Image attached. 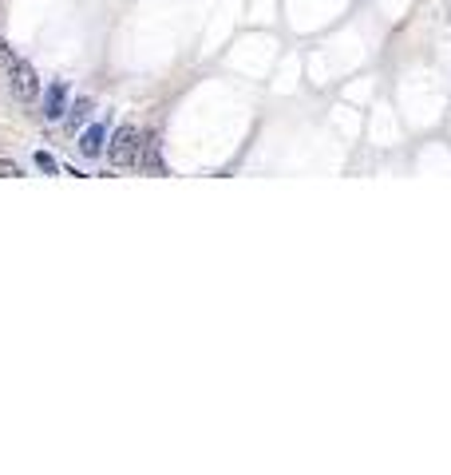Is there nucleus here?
<instances>
[{
    "label": "nucleus",
    "instance_id": "obj_1",
    "mask_svg": "<svg viewBox=\"0 0 451 475\" xmlns=\"http://www.w3.org/2000/svg\"><path fill=\"white\" fill-rule=\"evenodd\" d=\"M139 147H143V131L135 123H119L107 143V155L115 167H131V162H139Z\"/></svg>",
    "mask_w": 451,
    "mask_h": 475
},
{
    "label": "nucleus",
    "instance_id": "obj_2",
    "mask_svg": "<svg viewBox=\"0 0 451 475\" xmlns=\"http://www.w3.org/2000/svg\"><path fill=\"white\" fill-rule=\"evenodd\" d=\"M8 88H12V95H16L20 103H32L36 95H40V80H36V71H32V64L16 60V68L8 71Z\"/></svg>",
    "mask_w": 451,
    "mask_h": 475
},
{
    "label": "nucleus",
    "instance_id": "obj_3",
    "mask_svg": "<svg viewBox=\"0 0 451 475\" xmlns=\"http://www.w3.org/2000/svg\"><path fill=\"white\" fill-rule=\"evenodd\" d=\"M64 112H68V83L56 80L48 91H44V119H64Z\"/></svg>",
    "mask_w": 451,
    "mask_h": 475
},
{
    "label": "nucleus",
    "instance_id": "obj_4",
    "mask_svg": "<svg viewBox=\"0 0 451 475\" xmlns=\"http://www.w3.org/2000/svg\"><path fill=\"white\" fill-rule=\"evenodd\" d=\"M103 143H107V127H103V123L88 127V131L80 135V151H83V159H95V155H103Z\"/></svg>",
    "mask_w": 451,
    "mask_h": 475
},
{
    "label": "nucleus",
    "instance_id": "obj_5",
    "mask_svg": "<svg viewBox=\"0 0 451 475\" xmlns=\"http://www.w3.org/2000/svg\"><path fill=\"white\" fill-rule=\"evenodd\" d=\"M139 167H143V171H150V174H167V167H162V159H159V143H155V139H143Z\"/></svg>",
    "mask_w": 451,
    "mask_h": 475
},
{
    "label": "nucleus",
    "instance_id": "obj_6",
    "mask_svg": "<svg viewBox=\"0 0 451 475\" xmlns=\"http://www.w3.org/2000/svg\"><path fill=\"white\" fill-rule=\"evenodd\" d=\"M88 115H91V100H76L71 103V115H68V131H76Z\"/></svg>",
    "mask_w": 451,
    "mask_h": 475
},
{
    "label": "nucleus",
    "instance_id": "obj_7",
    "mask_svg": "<svg viewBox=\"0 0 451 475\" xmlns=\"http://www.w3.org/2000/svg\"><path fill=\"white\" fill-rule=\"evenodd\" d=\"M36 167H40L44 174H60V162L52 159L48 151H36Z\"/></svg>",
    "mask_w": 451,
    "mask_h": 475
},
{
    "label": "nucleus",
    "instance_id": "obj_8",
    "mask_svg": "<svg viewBox=\"0 0 451 475\" xmlns=\"http://www.w3.org/2000/svg\"><path fill=\"white\" fill-rule=\"evenodd\" d=\"M16 68V56H12L8 40H0V71H12Z\"/></svg>",
    "mask_w": 451,
    "mask_h": 475
},
{
    "label": "nucleus",
    "instance_id": "obj_9",
    "mask_svg": "<svg viewBox=\"0 0 451 475\" xmlns=\"http://www.w3.org/2000/svg\"><path fill=\"white\" fill-rule=\"evenodd\" d=\"M20 167H16V162H12V159H0V179H20Z\"/></svg>",
    "mask_w": 451,
    "mask_h": 475
}]
</instances>
